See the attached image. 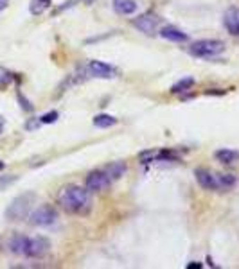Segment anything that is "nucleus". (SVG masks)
<instances>
[{
	"mask_svg": "<svg viewBox=\"0 0 239 269\" xmlns=\"http://www.w3.org/2000/svg\"><path fill=\"white\" fill-rule=\"evenodd\" d=\"M114 9L117 15H133L137 11L138 6L135 0H114Z\"/></svg>",
	"mask_w": 239,
	"mask_h": 269,
	"instance_id": "obj_13",
	"label": "nucleus"
},
{
	"mask_svg": "<svg viewBox=\"0 0 239 269\" xmlns=\"http://www.w3.org/2000/svg\"><path fill=\"white\" fill-rule=\"evenodd\" d=\"M49 7H51V0H31L29 11L31 15H42Z\"/></svg>",
	"mask_w": 239,
	"mask_h": 269,
	"instance_id": "obj_17",
	"label": "nucleus"
},
{
	"mask_svg": "<svg viewBox=\"0 0 239 269\" xmlns=\"http://www.w3.org/2000/svg\"><path fill=\"white\" fill-rule=\"evenodd\" d=\"M7 6H9V0H0V11L6 9Z\"/></svg>",
	"mask_w": 239,
	"mask_h": 269,
	"instance_id": "obj_23",
	"label": "nucleus"
},
{
	"mask_svg": "<svg viewBox=\"0 0 239 269\" xmlns=\"http://www.w3.org/2000/svg\"><path fill=\"white\" fill-rule=\"evenodd\" d=\"M58 205L68 214L86 216L92 210V192L86 187L68 185L58 194Z\"/></svg>",
	"mask_w": 239,
	"mask_h": 269,
	"instance_id": "obj_1",
	"label": "nucleus"
},
{
	"mask_svg": "<svg viewBox=\"0 0 239 269\" xmlns=\"http://www.w3.org/2000/svg\"><path fill=\"white\" fill-rule=\"evenodd\" d=\"M18 101L22 102V110H25V111H33V106L29 104V101L25 99V97H24V95H22V94H18Z\"/></svg>",
	"mask_w": 239,
	"mask_h": 269,
	"instance_id": "obj_22",
	"label": "nucleus"
},
{
	"mask_svg": "<svg viewBox=\"0 0 239 269\" xmlns=\"http://www.w3.org/2000/svg\"><path fill=\"white\" fill-rule=\"evenodd\" d=\"M110 176L106 174V170H92L88 176H86V182H85V187L88 188L90 192H102L110 187Z\"/></svg>",
	"mask_w": 239,
	"mask_h": 269,
	"instance_id": "obj_6",
	"label": "nucleus"
},
{
	"mask_svg": "<svg viewBox=\"0 0 239 269\" xmlns=\"http://www.w3.org/2000/svg\"><path fill=\"white\" fill-rule=\"evenodd\" d=\"M160 36L164 38V40L174 41V43H184V41L189 40V36H187L186 33H182L180 29H176V27H171V25L164 27V29L160 31Z\"/></svg>",
	"mask_w": 239,
	"mask_h": 269,
	"instance_id": "obj_12",
	"label": "nucleus"
},
{
	"mask_svg": "<svg viewBox=\"0 0 239 269\" xmlns=\"http://www.w3.org/2000/svg\"><path fill=\"white\" fill-rule=\"evenodd\" d=\"M86 72H88V76L99 77V79H110V77H115L114 67H110L108 63H102V61H96V59L88 63Z\"/></svg>",
	"mask_w": 239,
	"mask_h": 269,
	"instance_id": "obj_8",
	"label": "nucleus"
},
{
	"mask_svg": "<svg viewBox=\"0 0 239 269\" xmlns=\"http://www.w3.org/2000/svg\"><path fill=\"white\" fill-rule=\"evenodd\" d=\"M18 180V176L15 174H9V176H0V190H4V188L11 187L13 183Z\"/></svg>",
	"mask_w": 239,
	"mask_h": 269,
	"instance_id": "obj_20",
	"label": "nucleus"
},
{
	"mask_svg": "<svg viewBox=\"0 0 239 269\" xmlns=\"http://www.w3.org/2000/svg\"><path fill=\"white\" fill-rule=\"evenodd\" d=\"M51 250V240L47 237H42V235H38V237H31L27 240V248H25V257L29 258H42L45 257Z\"/></svg>",
	"mask_w": 239,
	"mask_h": 269,
	"instance_id": "obj_5",
	"label": "nucleus"
},
{
	"mask_svg": "<svg viewBox=\"0 0 239 269\" xmlns=\"http://www.w3.org/2000/svg\"><path fill=\"white\" fill-rule=\"evenodd\" d=\"M191 54L196 58L210 59L216 58L225 50V43L222 40H198L191 45Z\"/></svg>",
	"mask_w": 239,
	"mask_h": 269,
	"instance_id": "obj_3",
	"label": "nucleus"
},
{
	"mask_svg": "<svg viewBox=\"0 0 239 269\" xmlns=\"http://www.w3.org/2000/svg\"><path fill=\"white\" fill-rule=\"evenodd\" d=\"M56 221H58V210L51 205L38 206L34 212H31V216H29L31 224H33V226H40V228L52 226Z\"/></svg>",
	"mask_w": 239,
	"mask_h": 269,
	"instance_id": "obj_4",
	"label": "nucleus"
},
{
	"mask_svg": "<svg viewBox=\"0 0 239 269\" xmlns=\"http://www.w3.org/2000/svg\"><path fill=\"white\" fill-rule=\"evenodd\" d=\"M133 25H135L140 33L151 36L158 31V18H156L155 15H151V13H144V15H140V17H137L133 20Z\"/></svg>",
	"mask_w": 239,
	"mask_h": 269,
	"instance_id": "obj_7",
	"label": "nucleus"
},
{
	"mask_svg": "<svg viewBox=\"0 0 239 269\" xmlns=\"http://www.w3.org/2000/svg\"><path fill=\"white\" fill-rule=\"evenodd\" d=\"M58 117H60L58 111H49V113H45V115L40 117V122L42 124H54L56 120H58Z\"/></svg>",
	"mask_w": 239,
	"mask_h": 269,
	"instance_id": "obj_21",
	"label": "nucleus"
},
{
	"mask_svg": "<svg viewBox=\"0 0 239 269\" xmlns=\"http://www.w3.org/2000/svg\"><path fill=\"white\" fill-rule=\"evenodd\" d=\"M216 160L218 162H222V164H234V162H238L239 160V152L234 151V149H220V151H216Z\"/></svg>",
	"mask_w": 239,
	"mask_h": 269,
	"instance_id": "obj_14",
	"label": "nucleus"
},
{
	"mask_svg": "<svg viewBox=\"0 0 239 269\" xmlns=\"http://www.w3.org/2000/svg\"><path fill=\"white\" fill-rule=\"evenodd\" d=\"M104 170H106V174L110 176V180L114 182V180H119V178L124 176V172L128 170V167H126L124 162H114V164L108 165Z\"/></svg>",
	"mask_w": 239,
	"mask_h": 269,
	"instance_id": "obj_15",
	"label": "nucleus"
},
{
	"mask_svg": "<svg viewBox=\"0 0 239 269\" xmlns=\"http://www.w3.org/2000/svg\"><path fill=\"white\" fill-rule=\"evenodd\" d=\"M27 240H29V237L20 235V234H15L11 239H9V242H7V248H9V252L15 253V255H25Z\"/></svg>",
	"mask_w": 239,
	"mask_h": 269,
	"instance_id": "obj_11",
	"label": "nucleus"
},
{
	"mask_svg": "<svg viewBox=\"0 0 239 269\" xmlns=\"http://www.w3.org/2000/svg\"><path fill=\"white\" fill-rule=\"evenodd\" d=\"M85 2H86V4H90V2H92V0H85Z\"/></svg>",
	"mask_w": 239,
	"mask_h": 269,
	"instance_id": "obj_26",
	"label": "nucleus"
},
{
	"mask_svg": "<svg viewBox=\"0 0 239 269\" xmlns=\"http://www.w3.org/2000/svg\"><path fill=\"white\" fill-rule=\"evenodd\" d=\"M194 176H196V182L200 183V187L205 188V190H218V188H220L218 176L212 174L210 170L196 169V170H194Z\"/></svg>",
	"mask_w": 239,
	"mask_h": 269,
	"instance_id": "obj_9",
	"label": "nucleus"
},
{
	"mask_svg": "<svg viewBox=\"0 0 239 269\" xmlns=\"http://www.w3.org/2000/svg\"><path fill=\"white\" fill-rule=\"evenodd\" d=\"M194 268L200 269V268H202V264H200V262H192V264H189V266H187V269H194Z\"/></svg>",
	"mask_w": 239,
	"mask_h": 269,
	"instance_id": "obj_24",
	"label": "nucleus"
},
{
	"mask_svg": "<svg viewBox=\"0 0 239 269\" xmlns=\"http://www.w3.org/2000/svg\"><path fill=\"white\" fill-rule=\"evenodd\" d=\"M192 84H194V79H192V77H184V79H180L178 83H174L173 86H171V92H173V94L187 92L189 88H192Z\"/></svg>",
	"mask_w": 239,
	"mask_h": 269,
	"instance_id": "obj_18",
	"label": "nucleus"
},
{
	"mask_svg": "<svg viewBox=\"0 0 239 269\" xmlns=\"http://www.w3.org/2000/svg\"><path fill=\"white\" fill-rule=\"evenodd\" d=\"M36 201V194L34 192H24L17 196L13 199L9 206L6 208V219L7 221H24L31 216L33 205Z\"/></svg>",
	"mask_w": 239,
	"mask_h": 269,
	"instance_id": "obj_2",
	"label": "nucleus"
},
{
	"mask_svg": "<svg viewBox=\"0 0 239 269\" xmlns=\"http://www.w3.org/2000/svg\"><path fill=\"white\" fill-rule=\"evenodd\" d=\"M223 25H225V29H227L232 36H239V9L238 7L227 9L225 17H223Z\"/></svg>",
	"mask_w": 239,
	"mask_h": 269,
	"instance_id": "obj_10",
	"label": "nucleus"
},
{
	"mask_svg": "<svg viewBox=\"0 0 239 269\" xmlns=\"http://www.w3.org/2000/svg\"><path fill=\"white\" fill-rule=\"evenodd\" d=\"M117 124V118L114 115H108V113H101V115H96L94 117V126L96 128H101V129H106V128H112Z\"/></svg>",
	"mask_w": 239,
	"mask_h": 269,
	"instance_id": "obj_16",
	"label": "nucleus"
},
{
	"mask_svg": "<svg viewBox=\"0 0 239 269\" xmlns=\"http://www.w3.org/2000/svg\"><path fill=\"white\" fill-rule=\"evenodd\" d=\"M218 183L220 188H230L236 185V178L232 174H218Z\"/></svg>",
	"mask_w": 239,
	"mask_h": 269,
	"instance_id": "obj_19",
	"label": "nucleus"
},
{
	"mask_svg": "<svg viewBox=\"0 0 239 269\" xmlns=\"http://www.w3.org/2000/svg\"><path fill=\"white\" fill-rule=\"evenodd\" d=\"M4 169V162H0V170Z\"/></svg>",
	"mask_w": 239,
	"mask_h": 269,
	"instance_id": "obj_25",
	"label": "nucleus"
}]
</instances>
